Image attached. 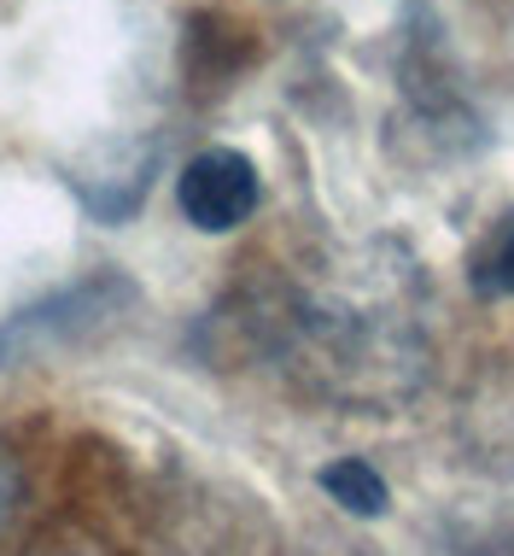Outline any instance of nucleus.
Segmentation results:
<instances>
[{
    "instance_id": "423d86ee",
    "label": "nucleus",
    "mask_w": 514,
    "mask_h": 556,
    "mask_svg": "<svg viewBox=\"0 0 514 556\" xmlns=\"http://www.w3.org/2000/svg\"><path fill=\"white\" fill-rule=\"evenodd\" d=\"M12 509H18V463H12L7 451H0V533H7Z\"/></svg>"
},
{
    "instance_id": "f03ea898",
    "label": "nucleus",
    "mask_w": 514,
    "mask_h": 556,
    "mask_svg": "<svg viewBox=\"0 0 514 556\" xmlns=\"http://www.w3.org/2000/svg\"><path fill=\"white\" fill-rule=\"evenodd\" d=\"M176 200H181V217L200 235H229L257 212L264 182H257V164L246 153H234V147H205V153H193L181 164Z\"/></svg>"
},
{
    "instance_id": "39448f33",
    "label": "nucleus",
    "mask_w": 514,
    "mask_h": 556,
    "mask_svg": "<svg viewBox=\"0 0 514 556\" xmlns=\"http://www.w3.org/2000/svg\"><path fill=\"white\" fill-rule=\"evenodd\" d=\"M322 492L339 509H351V516H386V504H391V486L381 480V469L362 463V457L327 463V469H322Z\"/></svg>"
},
{
    "instance_id": "20e7f679",
    "label": "nucleus",
    "mask_w": 514,
    "mask_h": 556,
    "mask_svg": "<svg viewBox=\"0 0 514 556\" xmlns=\"http://www.w3.org/2000/svg\"><path fill=\"white\" fill-rule=\"evenodd\" d=\"M467 288L486 299H514V212H503L467 252Z\"/></svg>"
},
{
    "instance_id": "f257e3e1",
    "label": "nucleus",
    "mask_w": 514,
    "mask_h": 556,
    "mask_svg": "<svg viewBox=\"0 0 514 556\" xmlns=\"http://www.w3.org/2000/svg\"><path fill=\"white\" fill-rule=\"evenodd\" d=\"M264 334L310 399L351 410H391L427 375L410 264H386L381 252L327 264L316 288H286L264 317Z\"/></svg>"
},
{
    "instance_id": "7ed1b4c3",
    "label": "nucleus",
    "mask_w": 514,
    "mask_h": 556,
    "mask_svg": "<svg viewBox=\"0 0 514 556\" xmlns=\"http://www.w3.org/2000/svg\"><path fill=\"white\" fill-rule=\"evenodd\" d=\"M124 299H134L117 276H94V281H77V288L41 299V305L18 311L7 328H0V364H18V357H36L41 345L53 340H77L82 328H94L100 317H117Z\"/></svg>"
}]
</instances>
